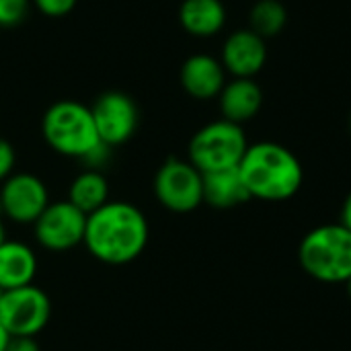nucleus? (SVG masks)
Here are the masks:
<instances>
[{"label":"nucleus","instance_id":"f3484780","mask_svg":"<svg viewBox=\"0 0 351 351\" xmlns=\"http://www.w3.org/2000/svg\"><path fill=\"white\" fill-rule=\"evenodd\" d=\"M68 202L82 214H93L109 202V183L101 171H82L68 187Z\"/></svg>","mask_w":351,"mask_h":351},{"label":"nucleus","instance_id":"1a4fd4ad","mask_svg":"<svg viewBox=\"0 0 351 351\" xmlns=\"http://www.w3.org/2000/svg\"><path fill=\"white\" fill-rule=\"evenodd\" d=\"M2 216L21 226H33L49 206L47 185L33 173H12L0 183Z\"/></svg>","mask_w":351,"mask_h":351},{"label":"nucleus","instance_id":"cd10ccee","mask_svg":"<svg viewBox=\"0 0 351 351\" xmlns=\"http://www.w3.org/2000/svg\"><path fill=\"white\" fill-rule=\"evenodd\" d=\"M0 218H2V204H0Z\"/></svg>","mask_w":351,"mask_h":351},{"label":"nucleus","instance_id":"4468645a","mask_svg":"<svg viewBox=\"0 0 351 351\" xmlns=\"http://www.w3.org/2000/svg\"><path fill=\"white\" fill-rule=\"evenodd\" d=\"M37 276V255L21 241H4L0 245V288L16 290L33 284Z\"/></svg>","mask_w":351,"mask_h":351},{"label":"nucleus","instance_id":"0eeeda50","mask_svg":"<svg viewBox=\"0 0 351 351\" xmlns=\"http://www.w3.org/2000/svg\"><path fill=\"white\" fill-rule=\"evenodd\" d=\"M51 319V300L35 284L6 290L0 298V323L12 337H35Z\"/></svg>","mask_w":351,"mask_h":351},{"label":"nucleus","instance_id":"a878e982","mask_svg":"<svg viewBox=\"0 0 351 351\" xmlns=\"http://www.w3.org/2000/svg\"><path fill=\"white\" fill-rule=\"evenodd\" d=\"M6 241V230H4V224H2V220H0V245Z\"/></svg>","mask_w":351,"mask_h":351},{"label":"nucleus","instance_id":"f8f14e48","mask_svg":"<svg viewBox=\"0 0 351 351\" xmlns=\"http://www.w3.org/2000/svg\"><path fill=\"white\" fill-rule=\"evenodd\" d=\"M179 80L189 97L197 101H210L222 93L226 84V70L218 58L208 53H195L183 62Z\"/></svg>","mask_w":351,"mask_h":351},{"label":"nucleus","instance_id":"2eb2a0df","mask_svg":"<svg viewBox=\"0 0 351 351\" xmlns=\"http://www.w3.org/2000/svg\"><path fill=\"white\" fill-rule=\"evenodd\" d=\"M204 175V204L216 210H232L251 199L249 189L241 177L239 167L202 173Z\"/></svg>","mask_w":351,"mask_h":351},{"label":"nucleus","instance_id":"423d86ee","mask_svg":"<svg viewBox=\"0 0 351 351\" xmlns=\"http://www.w3.org/2000/svg\"><path fill=\"white\" fill-rule=\"evenodd\" d=\"M158 204L175 214H189L204 204V175L183 158H167L154 175Z\"/></svg>","mask_w":351,"mask_h":351},{"label":"nucleus","instance_id":"dca6fc26","mask_svg":"<svg viewBox=\"0 0 351 351\" xmlns=\"http://www.w3.org/2000/svg\"><path fill=\"white\" fill-rule=\"evenodd\" d=\"M179 23L193 37H214L226 25V6L222 0H183Z\"/></svg>","mask_w":351,"mask_h":351},{"label":"nucleus","instance_id":"f257e3e1","mask_svg":"<svg viewBox=\"0 0 351 351\" xmlns=\"http://www.w3.org/2000/svg\"><path fill=\"white\" fill-rule=\"evenodd\" d=\"M150 239L144 212L130 202H107L86 216L82 245L105 265H128L136 261Z\"/></svg>","mask_w":351,"mask_h":351},{"label":"nucleus","instance_id":"b1692460","mask_svg":"<svg viewBox=\"0 0 351 351\" xmlns=\"http://www.w3.org/2000/svg\"><path fill=\"white\" fill-rule=\"evenodd\" d=\"M341 224L351 230V191L348 193V197L343 202V208H341Z\"/></svg>","mask_w":351,"mask_h":351},{"label":"nucleus","instance_id":"9d476101","mask_svg":"<svg viewBox=\"0 0 351 351\" xmlns=\"http://www.w3.org/2000/svg\"><path fill=\"white\" fill-rule=\"evenodd\" d=\"M90 113L101 142L111 148L125 144L136 134L138 107L136 101L121 90H107L99 95Z\"/></svg>","mask_w":351,"mask_h":351},{"label":"nucleus","instance_id":"6ab92c4d","mask_svg":"<svg viewBox=\"0 0 351 351\" xmlns=\"http://www.w3.org/2000/svg\"><path fill=\"white\" fill-rule=\"evenodd\" d=\"M29 10V0H0V27H16Z\"/></svg>","mask_w":351,"mask_h":351},{"label":"nucleus","instance_id":"393cba45","mask_svg":"<svg viewBox=\"0 0 351 351\" xmlns=\"http://www.w3.org/2000/svg\"><path fill=\"white\" fill-rule=\"evenodd\" d=\"M10 333L6 331V327L0 323V351H6V348H8V341H10Z\"/></svg>","mask_w":351,"mask_h":351},{"label":"nucleus","instance_id":"f03ea898","mask_svg":"<svg viewBox=\"0 0 351 351\" xmlns=\"http://www.w3.org/2000/svg\"><path fill=\"white\" fill-rule=\"evenodd\" d=\"M239 171L251 199L286 202L292 199L304 183L300 160L278 142H257L249 146Z\"/></svg>","mask_w":351,"mask_h":351},{"label":"nucleus","instance_id":"4be33fe9","mask_svg":"<svg viewBox=\"0 0 351 351\" xmlns=\"http://www.w3.org/2000/svg\"><path fill=\"white\" fill-rule=\"evenodd\" d=\"M14 162H16V152L12 144L0 138V183H4L14 173Z\"/></svg>","mask_w":351,"mask_h":351},{"label":"nucleus","instance_id":"5701e85b","mask_svg":"<svg viewBox=\"0 0 351 351\" xmlns=\"http://www.w3.org/2000/svg\"><path fill=\"white\" fill-rule=\"evenodd\" d=\"M6 351H41L35 337H10Z\"/></svg>","mask_w":351,"mask_h":351},{"label":"nucleus","instance_id":"ddd939ff","mask_svg":"<svg viewBox=\"0 0 351 351\" xmlns=\"http://www.w3.org/2000/svg\"><path fill=\"white\" fill-rule=\"evenodd\" d=\"M222 119L245 123L253 119L263 105V90L253 78H232L218 95Z\"/></svg>","mask_w":351,"mask_h":351},{"label":"nucleus","instance_id":"aec40b11","mask_svg":"<svg viewBox=\"0 0 351 351\" xmlns=\"http://www.w3.org/2000/svg\"><path fill=\"white\" fill-rule=\"evenodd\" d=\"M37 10L43 12L45 16H51V19H60V16H66L68 12H72V8L76 6L78 0H33Z\"/></svg>","mask_w":351,"mask_h":351},{"label":"nucleus","instance_id":"a211bd4d","mask_svg":"<svg viewBox=\"0 0 351 351\" xmlns=\"http://www.w3.org/2000/svg\"><path fill=\"white\" fill-rule=\"evenodd\" d=\"M249 29L259 37H276L288 25V10L280 0H259L249 12Z\"/></svg>","mask_w":351,"mask_h":351},{"label":"nucleus","instance_id":"7ed1b4c3","mask_svg":"<svg viewBox=\"0 0 351 351\" xmlns=\"http://www.w3.org/2000/svg\"><path fill=\"white\" fill-rule=\"evenodd\" d=\"M302 269L325 284H346L351 278V230L339 224L313 228L298 247Z\"/></svg>","mask_w":351,"mask_h":351},{"label":"nucleus","instance_id":"412c9836","mask_svg":"<svg viewBox=\"0 0 351 351\" xmlns=\"http://www.w3.org/2000/svg\"><path fill=\"white\" fill-rule=\"evenodd\" d=\"M111 146H107V144H103V142H99L80 162L88 169V171H101L107 162H109V158H111Z\"/></svg>","mask_w":351,"mask_h":351},{"label":"nucleus","instance_id":"bb28decb","mask_svg":"<svg viewBox=\"0 0 351 351\" xmlns=\"http://www.w3.org/2000/svg\"><path fill=\"white\" fill-rule=\"evenodd\" d=\"M346 288H348V296L351 298V278L348 280V282H346Z\"/></svg>","mask_w":351,"mask_h":351},{"label":"nucleus","instance_id":"39448f33","mask_svg":"<svg viewBox=\"0 0 351 351\" xmlns=\"http://www.w3.org/2000/svg\"><path fill=\"white\" fill-rule=\"evenodd\" d=\"M249 148L247 136L239 123L218 119L199 128L189 140V162L199 173H214L234 169L241 165Z\"/></svg>","mask_w":351,"mask_h":351},{"label":"nucleus","instance_id":"20e7f679","mask_svg":"<svg viewBox=\"0 0 351 351\" xmlns=\"http://www.w3.org/2000/svg\"><path fill=\"white\" fill-rule=\"evenodd\" d=\"M41 134L53 152L78 160L101 142L90 107L68 99L47 107L41 119Z\"/></svg>","mask_w":351,"mask_h":351},{"label":"nucleus","instance_id":"9b49d317","mask_svg":"<svg viewBox=\"0 0 351 351\" xmlns=\"http://www.w3.org/2000/svg\"><path fill=\"white\" fill-rule=\"evenodd\" d=\"M220 62L234 78H253L267 62L265 39L251 29H239L226 37Z\"/></svg>","mask_w":351,"mask_h":351},{"label":"nucleus","instance_id":"c85d7f7f","mask_svg":"<svg viewBox=\"0 0 351 351\" xmlns=\"http://www.w3.org/2000/svg\"><path fill=\"white\" fill-rule=\"evenodd\" d=\"M2 294H4V292H2V288H0V298H2Z\"/></svg>","mask_w":351,"mask_h":351},{"label":"nucleus","instance_id":"c756f323","mask_svg":"<svg viewBox=\"0 0 351 351\" xmlns=\"http://www.w3.org/2000/svg\"><path fill=\"white\" fill-rule=\"evenodd\" d=\"M350 132H351V115H350Z\"/></svg>","mask_w":351,"mask_h":351},{"label":"nucleus","instance_id":"6e6552de","mask_svg":"<svg viewBox=\"0 0 351 351\" xmlns=\"http://www.w3.org/2000/svg\"><path fill=\"white\" fill-rule=\"evenodd\" d=\"M86 230V214L68 199L49 202L33 224V234L39 247L51 253H66L82 245Z\"/></svg>","mask_w":351,"mask_h":351}]
</instances>
